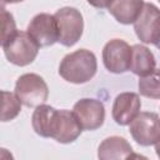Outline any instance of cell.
I'll return each mask as SVG.
<instances>
[{
    "instance_id": "2",
    "label": "cell",
    "mask_w": 160,
    "mask_h": 160,
    "mask_svg": "<svg viewBox=\"0 0 160 160\" xmlns=\"http://www.w3.org/2000/svg\"><path fill=\"white\" fill-rule=\"evenodd\" d=\"M1 48L9 62L16 66H26L31 64L40 49L28 31H18L6 42L1 44Z\"/></svg>"
},
{
    "instance_id": "17",
    "label": "cell",
    "mask_w": 160,
    "mask_h": 160,
    "mask_svg": "<svg viewBox=\"0 0 160 160\" xmlns=\"http://www.w3.org/2000/svg\"><path fill=\"white\" fill-rule=\"evenodd\" d=\"M2 95V111H1V121H11L14 120L21 111V100L18 98L15 92L1 91Z\"/></svg>"
},
{
    "instance_id": "8",
    "label": "cell",
    "mask_w": 160,
    "mask_h": 160,
    "mask_svg": "<svg viewBox=\"0 0 160 160\" xmlns=\"http://www.w3.org/2000/svg\"><path fill=\"white\" fill-rule=\"evenodd\" d=\"M26 31L40 48L51 46L59 41L58 21L54 15L48 12L35 15L30 20Z\"/></svg>"
},
{
    "instance_id": "10",
    "label": "cell",
    "mask_w": 160,
    "mask_h": 160,
    "mask_svg": "<svg viewBox=\"0 0 160 160\" xmlns=\"http://www.w3.org/2000/svg\"><path fill=\"white\" fill-rule=\"evenodd\" d=\"M81 132L82 128L72 111L66 109L56 111L51 126V139L60 144H70L74 142Z\"/></svg>"
},
{
    "instance_id": "7",
    "label": "cell",
    "mask_w": 160,
    "mask_h": 160,
    "mask_svg": "<svg viewBox=\"0 0 160 160\" xmlns=\"http://www.w3.org/2000/svg\"><path fill=\"white\" fill-rule=\"evenodd\" d=\"M131 46L121 39L108 41L102 49V62L108 71L112 74H124L130 70Z\"/></svg>"
},
{
    "instance_id": "1",
    "label": "cell",
    "mask_w": 160,
    "mask_h": 160,
    "mask_svg": "<svg viewBox=\"0 0 160 160\" xmlns=\"http://www.w3.org/2000/svg\"><path fill=\"white\" fill-rule=\"evenodd\" d=\"M96 70V56L86 49H79L65 55L59 65V75L71 84H85L90 81L95 76Z\"/></svg>"
},
{
    "instance_id": "3",
    "label": "cell",
    "mask_w": 160,
    "mask_h": 160,
    "mask_svg": "<svg viewBox=\"0 0 160 160\" xmlns=\"http://www.w3.org/2000/svg\"><path fill=\"white\" fill-rule=\"evenodd\" d=\"M15 94L28 108H36L49 98V88L45 80L34 72L22 74L15 82Z\"/></svg>"
},
{
    "instance_id": "15",
    "label": "cell",
    "mask_w": 160,
    "mask_h": 160,
    "mask_svg": "<svg viewBox=\"0 0 160 160\" xmlns=\"http://www.w3.org/2000/svg\"><path fill=\"white\" fill-rule=\"evenodd\" d=\"M58 109L41 104L35 108L31 116V125L34 131L41 138H51V126Z\"/></svg>"
},
{
    "instance_id": "18",
    "label": "cell",
    "mask_w": 160,
    "mask_h": 160,
    "mask_svg": "<svg viewBox=\"0 0 160 160\" xmlns=\"http://www.w3.org/2000/svg\"><path fill=\"white\" fill-rule=\"evenodd\" d=\"M1 18H2V32H1V44L6 42L10 38H12L16 32V25H15V20L11 12L6 11L5 8L2 6L1 9Z\"/></svg>"
},
{
    "instance_id": "22",
    "label": "cell",
    "mask_w": 160,
    "mask_h": 160,
    "mask_svg": "<svg viewBox=\"0 0 160 160\" xmlns=\"http://www.w3.org/2000/svg\"><path fill=\"white\" fill-rule=\"evenodd\" d=\"M155 46H156V48H158V49H159V50H160V41H159V42H158V44H156V45H155Z\"/></svg>"
},
{
    "instance_id": "23",
    "label": "cell",
    "mask_w": 160,
    "mask_h": 160,
    "mask_svg": "<svg viewBox=\"0 0 160 160\" xmlns=\"http://www.w3.org/2000/svg\"><path fill=\"white\" fill-rule=\"evenodd\" d=\"M158 1H159V2H160V0H158Z\"/></svg>"
},
{
    "instance_id": "14",
    "label": "cell",
    "mask_w": 160,
    "mask_h": 160,
    "mask_svg": "<svg viewBox=\"0 0 160 160\" xmlns=\"http://www.w3.org/2000/svg\"><path fill=\"white\" fill-rule=\"evenodd\" d=\"M155 66H156V60L149 48L140 44L131 46L130 70L135 75H138L139 78L146 76L155 70Z\"/></svg>"
},
{
    "instance_id": "21",
    "label": "cell",
    "mask_w": 160,
    "mask_h": 160,
    "mask_svg": "<svg viewBox=\"0 0 160 160\" xmlns=\"http://www.w3.org/2000/svg\"><path fill=\"white\" fill-rule=\"evenodd\" d=\"M155 152H156L158 158H160V140L155 144Z\"/></svg>"
},
{
    "instance_id": "5",
    "label": "cell",
    "mask_w": 160,
    "mask_h": 160,
    "mask_svg": "<svg viewBox=\"0 0 160 160\" xmlns=\"http://www.w3.org/2000/svg\"><path fill=\"white\" fill-rule=\"evenodd\" d=\"M129 131L136 144L155 145L160 140V118L156 112L142 111L129 124Z\"/></svg>"
},
{
    "instance_id": "20",
    "label": "cell",
    "mask_w": 160,
    "mask_h": 160,
    "mask_svg": "<svg viewBox=\"0 0 160 160\" xmlns=\"http://www.w3.org/2000/svg\"><path fill=\"white\" fill-rule=\"evenodd\" d=\"M1 1H2V6H4L5 4H16V2H21L24 0H1Z\"/></svg>"
},
{
    "instance_id": "13",
    "label": "cell",
    "mask_w": 160,
    "mask_h": 160,
    "mask_svg": "<svg viewBox=\"0 0 160 160\" xmlns=\"http://www.w3.org/2000/svg\"><path fill=\"white\" fill-rule=\"evenodd\" d=\"M144 4V0H112L108 8V11L118 22L130 25L134 24L139 18Z\"/></svg>"
},
{
    "instance_id": "4",
    "label": "cell",
    "mask_w": 160,
    "mask_h": 160,
    "mask_svg": "<svg viewBox=\"0 0 160 160\" xmlns=\"http://www.w3.org/2000/svg\"><path fill=\"white\" fill-rule=\"evenodd\" d=\"M59 28V41L64 46H74L84 31V19L76 8L64 6L54 14Z\"/></svg>"
},
{
    "instance_id": "9",
    "label": "cell",
    "mask_w": 160,
    "mask_h": 160,
    "mask_svg": "<svg viewBox=\"0 0 160 160\" xmlns=\"http://www.w3.org/2000/svg\"><path fill=\"white\" fill-rule=\"evenodd\" d=\"M72 112L82 130H96L101 128L105 121V106L96 99L84 98L78 100L72 106Z\"/></svg>"
},
{
    "instance_id": "6",
    "label": "cell",
    "mask_w": 160,
    "mask_h": 160,
    "mask_svg": "<svg viewBox=\"0 0 160 160\" xmlns=\"http://www.w3.org/2000/svg\"><path fill=\"white\" fill-rule=\"evenodd\" d=\"M138 39L144 44L156 45L160 41V10L151 2H145L144 8L134 22Z\"/></svg>"
},
{
    "instance_id": "16",
    "label": "cell",
    "mask_w": 160,
    "mask_h": 160,
    "mask_svg": "<svg viewBox=\"0 0 160 160\" xmlns=\"http://www.w3.org/2000/svg\"><path fill=\"white\" fill-rule=\"evenodd\" d=\"M138 88L140 95L150 99H160V69H155L146 76H140Z\"/></svg>"
},
{
    "instance_id": "11",
    "label": "cell",
    "mask_w": 160,
    "mask_h": 160,
    "mask_svg": "<svg viewBox=\"0 0 160 160\" xmlns=\"http://www.w3.org/2000/svg\"><path fill=\"white\" fill-rule=\"evenodd\" d=\"M140 109H141V100L136 92H131V91L120 92L119 95H116L112 102L111 116L118 125L125 126L129 125L139 115Z\"/></svg>"
},
{
    "instance_id": "12",
    "label": "cell",
    "mask_w": 160,
    "mask_h": 160,
    "mask_svg": "<svg viewBox=\"0 0 160 160\" xmlns=\"http://www.w3.org/2000/svg\"><path fill=\"white\" fill-rule=\"evenodd\" d=\"M132 156V148L126 139L121 136H109L98 148L100 160H120Z\"/></svg>"
},
{
    "instance_id": "19",
    "label": "cell",
    "mask_w": 160,
    "mask_h": 160,
    "mask_svg": "<svg viewBox=\"0 0 160 160\" xmlns=\"http://www.w3.org/2000/svg\"><path fill=\"white\" fill-rule=\"evenodd\" d=\"M86 1L96 9H105V8H109L112 0H86Z\"/></svg>"
}]
</instances>
